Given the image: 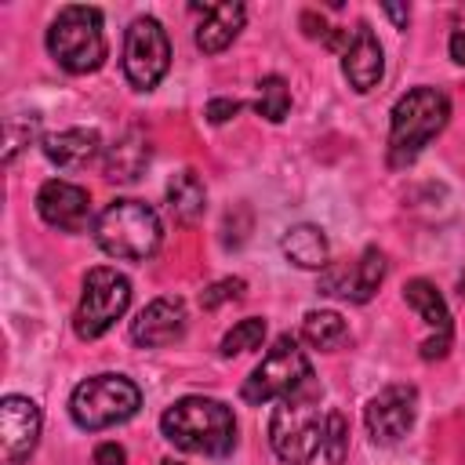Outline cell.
<instances>
[{
	"mask_svg": "<svg viewBox=\"0 0 465 465\" xmlns=\"http://www.w3.org/2000/svg\"><path fill=\"white\" fill-rule=\"evenodd\" d=\"M127 461V450L120 443H98L94 447V465H124Z\"/></svg>",
	"mask_w": 465,
	"mask_h": 465,
	"instance_id": "29",
	"label": "cell"
},
{
	"mask_svg": "<svg viewBox=\"0 0 465 465\" xmlns=\"http://www.w3.org/2000/svg\"><path fill=\"white\" fill-rule=\"evenodd\" d=\"M36 211L47 225H54L62 232H80L91 222V196H87V189H80L73 182L51 178L36 193Z\"/></svg>",
	"mask_w": 465,
	"mask_h": 465,
	"instance_id": "13",
	"label": "cell"
},
{
	"mask_svg": "<svg viewBox=\"0 0 465 465\" xmlns=\"http://www.w3.org/2000/svg\"><path fill=\"white\" fill-rule=\"evenodd\" d=\"M341 73H345L349 87L360 91V94L378 87V80L385 73V58H381V44H378V36L371 33L367 22H360L352 29V36H349V44L341 51Z\"/></svg>",
	"mask_w": 465,
	"mask_h": 465,
	"instance_id": "14",
	"label": "cell"
},
{
	"mask_svg": "<svg viewBox=\"0 0 465 465\" xmlns=\"http://www.w3.org/2000/svg\"><path fill=\"white\" fill-rule=\"evenodd\" d=\"M305 381H312V367L305 360V352L298 349V341L291 334L276 338V345L262 356V363L247 374L240 396L254 407L262 403H272V400H283L291 392H298Z\"/></svg>",
	"mask_w": 465,
	"mask_h": 465,
	"instance_id": "7",
	"label": "cell"
},
{
	"mask_svg": "<svg viewBox=\"0 0 465 465\" xmlns=\"http://www.w3.org/2000/svg\"><path fill=\"white\" fill-rule=\"evenodd\" d=\"M193 11L203 15V22L196 25V47H200L203 54H218V51H225V47L240 36L243 18H247L243 4H203V7L196 4Z\"/></svg>",
	"mask_w": 465,
	"mask_h": 465,
	"instance_id": "17",
	"label": "cell"
},
{
	"mask_svg": "<svg viewBox=\"0 0 465 465\" xmlns=\"http://www.w3.org/2000/svg\"><path fill=\"white\" fill-rule=\"evenodd\" d=\"M265 338V320L262 316H247L240 320L225 338H222V356H240L247 349H258Z\"/></svg>",
	"mask_w": 465,
	"mask_h": 465,
	"instance_id": "24",
	"label": "cell"
},
{
	"mask_svg": "<svg viewBox=\"0 0 465 465\" xmlns=\"http://www.w3.org/2000/svg\"><path fill=\"white\" fill-rule=\"evenodd\" d=\"M385 280V254L378 247H367L352 265H327L323 269V294H338L349 302H367Z\"/></svg>",
	"mask_w": 465,
	"mask_h": 465,
	"instance_id": "11",
	"label": "cell"
},
{
	"mask_svg": "<svg viewBox=\"0 0 465 465\" xmlns=\"http://www.w3.org/2000/svg\"><path fill=\"white\" fill-rule=\"evenodd\" d=\"M33 134H36V116H33V120H25V124H15V120H11V124H7V153H4V160L11 163V160H15V153H18L22 145H29V138H33Z\"/></svg>",
	"mask_w": 465,
	"mask_h": 465,
	"instance_id": "27",
	"label": "cell"
},
{
	"mask_svg": "<svg viewBox=\"0 0 465 465\" xmlns=\"http://www.w3.org/2000/svg\"><path fill=\"white\" fill-rule=\"evenodd\" d=\"M47 51L65 73H94L105 62V33L98 7H62L47 29Z\"/></svg>",
	"mask_w": 465,
	"mask_h": 465,
	"instance_id": "5",
	"label": "cell"
},
{
	"mask_svg": "<svg viewBox=\"0 0 465 465\" xmlns=\"http://www.w3.org/2000/svg\"><path fill=\"white\" fill-rule=\"evenodd\" d=\"M302 338L312 345V349H334L345 341V320L331 309H316L302 320Z\"/></svg>",
	"mask_w": 465,
	"mask_h": 465,
	"instance_id": "22",
	"label": "cell"
},
{
	"mask_svg": "<svg viewBox=\"0 0 465 465\" xmlns=\"http://www.w3.org/2000/svg\"><path fill=\"white\" fill-rule=\"evenodd\" d=\"M450 102L440 87H414L392 105V124H389V163L407 167L418 160V153L447 127Z\"/></svg>",
	"mask_w": 465,
	"mask_h": 465,
	"instance_id": "3",
	"label": "cell"
},
{
	"mask_svg": "<svg viewBox=\"0 0 465 465\" xmlns=\"http://www.w3.org/2000/svg\"><path fill=\"white\" fill-rule=\"evenodd\" d=\"M160 429L174 447L203 458H225L236 447L232 411L211 396H185L171 403L160 418Z\"/></svg>",
	"mask_w": 465,
	"mask_h": 465,
	"instance_id": "1",
	"label": "cell"
},
{
	"mask_svg": "<svg viewBox=\"0 0 465 465\" xmlns=\"http://www.w3.org/2000/svg\"><path fill=\"white\" fill-rule=\"evenodd\" d=\"M40 436V407L29 396H4L0 403V447L4 465H22Z\"/></svg>",
	"mask_w": 465,
	"mask_h": 465,
	"instance_id": "12",
	"label": "cell"
},
{
	"mask_svg": "<svg viewBox=\"0 0 465 465\" xmlns=\"http://www.w3.org/2000/svg\"><path fill=\"white\" fill-rule=\"evenodd\" d=\"M171 65V44L156 18H134L124 36V73L138 91H149L163 80Z\"/></svg>",
	"mask_w": 465,
	"mask_h": 465,
	"instance_id": "9",
	"label": "cell"
},
{
	"mask_svg": "<svg viewBox=\"0 0 465 465\" xmlns=\"http://www.w3.org/2000/svg\"><path fill=\"white\" fill-rule=\"evenodd\" d=\"M167 207L178 222H196L207 207V189L203 182L196 178V171H178L171 182H167Z\"/></svg>",
	"mask_w": 465,
	"mask_h": 465,
	"instance_id": "21",
	"label": "cell"
},
{
	"mask_svg": "<svg viewBox=\"0 0 465 465\" xmlns=\"http://www.w3.org/2000/svg\"><path fill=\"white\" fill-rule=\"evenodd\" d=\"M138 407H142V392L124 374H94V378L80 381L69 396V414L87 432L120 425V421L134 418Z\"/></svg>",
	"mask_w": 465,
	"mask_h": 465,
	"instance_id": "6",
	"label": "cell"
},
{
	"mask_svg": "<svg viewBox=\"0 0 465 465\" xmlns=\"http://www.w3.org/2000/svg\"><path fill=\"white\" fill-rule=\"evenodd\" d=\"M450 54H454V62L465 65V29H454L450 33Z\"/></svg>",
	"mask_w": 465,
	"mask_h": 465,
	"instance_id": "30",
	"label": "cell"
},
{
	"mask_svg": "<svg viewBox=\"0 0 465 465\" xmlns=\"http://www.w3.org/2000/svg\"><path fill=\"white\" fill-rule=\"evenodd\" d=\"M160 465H182V461H171V458H167V461H160Z\"/></svg>",
	"mask_w": 465,
	"mask_h": 465,
	"instance_id": "32",
	"label": "cell"
},
{
	"mask_svg": "<svg viewBox=\"0 0 465 465\" xmlns=\"http://www.w3.org/2000/svg\"><path fill=\"white\" fill-rule=\"evenodd\" d=\"M280 251H283V258H287L291 265H298V269H327V265H331V262H327V254H331L327 236H323L320 225H309V222L291 225V229L283 232V240H280Z\"/></svg>",
	"mask_w": 465,
	"mask_h": 465,
	"instance_id": "19",
	"label": "cell"
},
{
	"mask_svg": "<svg viewBox=\"0 0 465 465\" xmlns=\"http://www.w3.org/2000/svg\"><path fill=\"white\" fill-rule=\"evenodd\" d=\"M385 15H389V18H392V22L400 25V29H407V18H411V11H407V7H396V4H385Z\"/></svg>",
	"mask_w": 465,
	"mask_h": 465,
	"instance_id": "31",
	"label": "cell"
},
{
	"mask_svg": "<svg viewBox=\"0 0 465 465\" xmlns=\"http://www.w3.org/2000/svg\"><path fill=\"white\" fill-rule=\"evenodd\" d=\"M418 414V392L414 385H385L378 396H371L367 403V432L374 443H396L411 432Z\"/></svg>",
	"mask_w": 465,
	"mask_h": 465,
	"instance_id": "10",
	"label": "cell"
},
{
	"mask_svg": "<svg viewBox=\"0 0 465 465\" xmlns=\"http://www.w3.org/2000/svg\"><path fill=\"white\" fill-rule=\"evenodd\" d=\"M236 113H240V102L236 98H211V105H207V120L211 124H225Z\"/></svg>",
	"mask_w": 465,
	"mask_h": 465,
	"instance_id": "28",
	"label": "cell"
},
{
	"mask_svg": "<svg viewBox=\"0 0 465 465\" xmlns=\"http://www.w3.org/2000/svg\"><path fill=\"white\" fill-rule=\"evenodd\" d=\"M185 334V309L178 298H156L149 302L138 320L131 323V338L142 345V349H160V345H171Z\"/></svg>",
	"mask_w": 465,
	"mask_h": 465,
	"instance_id": "16",
	"label": "cell"
},
{
	"mask_svg": "<svg viewBox=\"0 0 465 465\" xmlns=\"http://www.w3.org/2000/svg\"><path fill=\"white\" fill-rule=\"evenodd\" d=\"M403 298H407V305L411 309H418L421 312V320L432 327V338L429 341H421V356L425 360H440V356H447V349H450V312H447V302L440 298V291L429 283V280H411L407 287H403Z\"/></svg>",
	"mask_w": 465,
	"mask_h": 465,
	"instance_id": "15",
	"label": "cell"
},
{
	"mask_svg": "<svg viewBox=\"0 0 465 465\" xmlns=\"http://www.w3.org/2000/svg\"><path fill=\"white\" fill-rule=\"evenodd\" d=\"M94 240L109 258L120 262H145L156 254L163 229L160 218L149 203L142 200H113L98 218H94Z\"/></svg>",
	"mask_w": 465,
	"mask_h": 465,
	"instance_id": "4",
	"label": "cell"
},
{
	"mask_svg": "<svg viewBox=\"0 0 465 465\" xmlns=\"http://www.w3.org/2000/svg\"><path fill=\"white\" fill-rule=\"evenodd\" d=\"M254 109L258 116H265L269 124H280L291 109V87L283 76H262L258 80V94H254Z\"/></svg>",
	"mask_w": 465,
	"mask_h": 465,
	"instance_id": "23",
	"label": "cell"
},
{
	"mask_svg": "<svg viewBox=\"0 0 465 465\" xmlns=\"http://www.w3.org/2000/svg\"><path fill=\"white\" fill-rule=\"evenodd\" d=\"M149 163V138L142 131H127L105 153V178L109 182H134Z\"/></svg>",
	"mask_w": 465,
	"mask_h": 465,
	"instance_id": "20",
	"label": "cell"
},
{
	"mask_svg": "<svg viewBox=\"0 0 465 465\" xmlns=\"http://www.w3.org/2000/svg\"><path fill=\"white\" fill-rule=\"evenodd\" d=\"M243 291H247V283H243L240 276H225V280H214V283L200 294V305H203V309H218L222 302H240Z\"/></svg>",
	"mask_w": 465,
	"mask_h": 465,
	"instance_id": "26",
	"label": "cell"
},
{
	"mask_svg": "<svg viewBox=\"0 0 465 465\" xmlns=\"http://www.w3.org/2000/svg\"><path fill=\"white\" fill-rule=\"evenodd\" d=\"M102 153V138L98 131L91 127H69V131H58L51 138H44V156L65 171H80L87 167L94 156Z\"/></svg>",
	"mask_w": 465,
	"mask_h": 465,
	"instance_id": "18",
	"label": "cell"
},
{
	"mask_svg": "<svg viewBox=\"0 0 465 465\" xmlns=\"http://www.w3.org/2000/svg\"><path fill=\"white\" fill-rule=\"evenodd\" d=\"M131 305V283L116 269H91L84 276V294L73 316V327L80 338H102Z\"/></svg>",
	"mask_w": 465,
	"mask_h": 465,
	"instance_id": "8",
	"label": "cell"
},
{
	"mask_svg": "<svg viewBox=\"0 0 465 465\" xmlns=\"http://www.w3.org/2000/svg\"><path fill=\"white\" fill-rule=\"evenodd\" d=\"M323 425L327 414L320 407V385L312 378L298 392L276 400V411L269 418V443L280 461L305 465L323 450Z\"/></svg>",
	"mask_w": 465,
	"mask_h": 465,
	"instance_id": "2",
	"label": "cell"
},
{
	"mask_svg": "<svg viewBox=\"0 0 465 465\" xmlns=\"http://www.w3.org/2000/svg\"><path fill=\"white\" fill-rule=\"evenodd\" d=\"M345 450H349V421H345L341 411H331L327 425H323V454H327L331 465H341Z\"/></svg>",
	"mask_w": 465,
	"mask_h": 465,
	"instance_id": "25",
	"label": "cell"
}]
</instances>
